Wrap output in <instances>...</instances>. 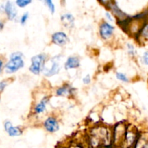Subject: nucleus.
Listing matches in <instances>:
<instances>
[{
  "instance_id": "f257e3e1",
  "label": "nucleus",
  "mask_w": 148,
  "mask_h": 148,
  "mask_svg": "<svg viewBox=\"0 0 148 148\" xmlns=\"http://www.w3.org/2000/svg\"><path fill=\"white\" fill-rule=\"evenodd\" d=\"M24 54L20 51H14L10 55V58L4 65V72L7 75L15 73L24 67Z\"/></svg>"
},
{
  "instance_id": "f03ea898",
  "label": "nucleus",
  "mask_w": 148,
  "mask_h": 148,
  "mask_svg": "<svg viewBox=\"0 0 148 148\" xmlns=\"http://www.w3.org/2000/svg\"><path fill=\"white\" fill-rule=\"evenodd\" d=\"M47 56L44 53H38L31 58V64L29 67V70L35 75H40L43 72L46 63Z\"/></svg>"
},
{
  "instance_id": "7ed1b4c3",
  "label": "nucleus",
  "mask_w": 148,
  "mask_h": 148,
  "mask_svg": "<svg viewBox=\"0 0 148 148\" xmlns=\"http://www.w3.org/2000/svg\"><path fill=\"white\" fill-rule=\"evenodd\" d=\"M60 59V56H56L46 62L44 69L43 71V73L45 76L50 77L59 73L61 70V65L59 62Z\"/></svg>"
},
{
  "instance_id": "20e7f679",
  "label": "nucleus",
  "mask_w": 148,
  "mask_h": 148,
  "mask_svg": "<svg viewBox=\"0 0 148 148\" xmlns=\"http://www.w3.org/2000/svg\"><path fill=\"white\" fill-rule=\"evenodd\" d=\"M115 27L111 23L103 21L100 24L99 26V35L101 38L103 40H109L114 36Z\"/></svg>"
},
{
  "instance_id": "39448f33",
  "label": "nucleus",
  "mask_w": 148,
  "mask_h": 148,
  "mask_svg": "<svg viewBox=\"0 0 148 148\" xmlns=\"http://www.w3.org/2000/svg\"><path fill=\"white\" fill-rule=\"evenodd\" d=\"M69 41L67 35L63 31L55 32L51 36V42L58 46H64Z\"/></svg>"
},
{
  "instance_id": "423d86ee",
  "label": "nucleus",
  "mask_w": 148,
  "mask_h": 148,
  "mask_svg": "<svg viewBox=\"0 0 148 148\" xmlns=\"http://www.w3.org/2000/svg\"><path fill=\"white\" fill-rule=\"evenodd\" d=\"M3 9V10L5 12L6 16H7V19L9 20H14L17 18V16L18 12H17V10L16 9L15 5L14 4V3L10 1H7V2L4 4V7H1Z\"/></svg>"
},
{
  "instance_id": "0eeeda50",
  "label": "nucleus",
  "mask_w": 148,
  "mask_h": 148,
  "mask_svg": "<svg viewBox=\"0 0 148 148\" xmlns=\"http://www.w3.org/2000/svg\"><path fill=\"white\" fill-rule=\"evenodd\" d=\"M45 130L50 133H54L59 130V124L54 116H49L43 122Z\"/></svg>"
},
{
  "instance_id": "6e6552de",
  "label": "nucleus",
  "mask_w": 148,
  "mask_h": 148,
  "mask_svg": "<svg viewBox=\"0 0 148 148\" xmlns=\"http://www.w3.org/2000/svg\"><path fill=\"white\" fill-rule=\"evenodd\" d=\"M4 127L5 131L10 137H17L21 135L23 132L20 127H14L11 121H6L4 124Z\"/></svg>"
},
{
  "instance_id": "1a4fd4ad",
  "label": "nucleus",
  "mask_w": 148,
  "mask_h": 148,
  "mask_svg": "<svg viewBox=\"0 0 148 148\" xmlns=\"http://www.w3.org/2000/svg\"><path fill=\"white\" fill-rule=\"evenodd\" d=\"M49 102V96H44L41 98L40 101L38 103L36 104L33 108V111L34 114L36 115L38 114H41L44 113L46 110V106H47L48 103Z\"/></svg>"
},
{
  "instance_id": "9d476101",
  "label": "nucleus",
  "mask_w": 148,
  "mask_h": 148,
  "mask_svg": "<svg viewBox=\"0 0 148 148\" xmlns=\"http://www.w3.org/2000/svg\"><path fill=\"white\" fill-rule=\"evenodd\" d=\"M79 66H80V59L79 57L75 56L68 57L64 64V68L66 70L77 69Z\"/></svg>"
},
{
  "instance_id": "9b49d317",
  "label": "nucleus",
  "mask_w": 148,
  "mask_h": 148,
  "mask_svg": "<svg viewBox=\"0 0 148 148\" xmlns=\"http://www.w3.org/2000/svg\"><path fill=\"white\" fill-rule=\"evenodd\" d=\"M62 25L67 29L73 28L75 26V17L70 13H65L61 16Z\"/></svg>"
},
{
  "instance_id": "f8f14e48",
  "label": "nucleus",
  "mask_w": 148,
  "mask_h": 148,
  "mask_svg": "<svg viewBox=\"0 0 148 148\" xmlns=\"http://www.w3.org/2000/svg\"><path fill=\"white\" fill-rule=\"evenodd\" d=\"M74 88L69 84H65L56 90V95L57 96H69L74 92Z\"/></svg>"
},
{
  "instance_id": "ddd939ff",
  "label": "nucleus",
  "mask_w": 148,
  "mask_h": 148,
  "mask_svg": "<svg viewBox=\"0 0 148 148\" xmlns=\"http://www.w3.org/2000/svg\"><path fill=\"white\" fill-rule=\"evenodd\" d=\"M139 33H140V36H139L140 40L145 42L148 41V23H146L145 24L143 25Z\"/></svg>"
},
{
  "instance_id": "4468645a",
  "label": "nucleus",
  "mask_w": 148,
  "mask_h": 148,
  "mask_svg": "<svg viewBox=\"0 0 148 148\" xmlns=\"http://www.w3.org/2000/svg\"><path fill=\"white\" fill-rule=\"evenodd\" d=\"M110 8L111 9L112 12H114V14H115L116 17H119L121 19H124L126 17L125 14L121 10H120V9L116 5V4H111V5L110 6Z\"/></svg>"
},
{
  "instance_id": "2eb2a0df",
  "label": "nucleus",
  "mask_w": 148,
  "mask_h": 148,
  "mask_svg": "<svg viewBox=\"0 0 148 148\" xmlns=\"http://www.w3.org/2000/svg\"><path fill=\"white\" fill-rule=\"evenodd\" d=\"M32 1L33 0H16L15 4L17 7H20V8H24L31 4Z\"/></svg>"
},
{
  "instance_id": "dca6fc26",
  "label": "nucleus",
  "mask_w": 148,
  "mask_h": 148,
  "mask_svg": "<svg viewBox=\"0 0 148 148\" xmlns=\"http://www.w3.org/2000/svg\"><path fill=\"white\" fill-rule=\"evenodd\" d=\"M116 77L117 79L119 81H121V82H125V83L130 82V79L128 78V77H127L124 73H122V72H116Z\"/></svg>"
},
{
  "instance_id": "f3484780",
  "label": "nucleus",
  "mask_w": 148,
  "mask_h": 148,
  "mask_svg": "<svg viewBox=\"0 0 148 148\" xmlns=\"http://www.w3.org/2000/svg\"><path fill=\"white\" fill-rule=\"evenodd\" d=\"M127 53L130 55L131 57H134L136 55V49L134 48V45L132 44V43H128L127 44Z\"/></svg>"
},
{
  "instance_id": "a211bd4d",
  "label": "nucleus",
  "mask_w": 148,
  "mask_h": 148,
  "mask_svg": "<svg viewBox=\"0 0 148 148\" xmlns=\"http://www.w3.org/2000/svg\"><path fill=\"white\" fill-rule=\"evenodd\" d=\"M44 1L45 4L48 7L49 11L51 14H53L55 12V5L53 2V0H43Z\"/></svg>"
},
{
  "instance_id": "6ab92c4d",
  "label": "nucleus",
  "mask_w": 148,
  "mask_h": 148,
  "mask_svg": "<svg viewBox=\"0 0 148 148\" xmlns=\"http://www.w3.org/2000/svg\"><path fill=\"white\" fill-rule=\"evenodd\" d=\"M29 18V13L28 12H25L23 15L21 16L20 19V23L22 25H25L27 23V20Z\"/></svg>"
},
{
  "instance_id": "aec40b11",
  "label": "nucleus",
  "mask_w": 148,
  "mask_h": 148,
  "mask_svg": "<svg viewBox=\"0 0 148 148\" xmlns=\"http://www.w3.org/2000/svg\"><path fill=\"white\" fill-rule=\"evenodd\" d=\"M142 60L145 65L148 66V51H146L143 53V56H142Z\"/></svg>"
},
{
  "instance_id": "412c9836",
  "label": "nucleus",
  "mask_w": 148,
  "mask_h": 148,
  "mask_svg": "<svg viewBox=\"0 0 148 148\" xmlns=\"http://www.w3.org/2000/svg\"><path fill=\"white\" fill-rule=\"evenodd\" d=\"M82 82H83L84 85H89L91 82V77L90 75H87L82 78Z\"/></svg>"
},
{
  "instance_id": "4be33fe9",
  "label": "nucleus",
  "mask_w": 148,
  "mask_h": 148,
  "mask_svg": "<svg viewBox=\"0 0 148 148\" xmlns=\"http://www.w3.org/2000/svg\"><path fill=\"white\" fill-rule=\"evenodd\" d=\"M8 85V81L7 80H2L0 82V90L1 92H3L4 90L5 89L6 87Z\"/></svg>"
},
{
  "instance_id": "5701e85b",
  "label": "nucleus",
  "mask_w": 148,
  "mask_h": 148,
  "mask_svg": "<svg viewBox=\"0 0 148 148\" xmlns=\"http://www.w3.org/2000/svg\"><path fill=\"white\" fill-rule=\"evenodd\" d=\"M105 15H106V19L108 20V21H109L110 23H114V18L113 17L112 14H111L109 12H106L105 14Z\"/></svg>"
},
{
  "instance_id": "b1692460",
  "label": "nucleus",
  "mask_w": 148,
  "mask_h": 148,
  "mask_svg": "<svg viewBox=\"0 0 148 148\" xmlns=\"http://www.w3.org/2000/svg\"><path fill=\"white\" fill-rule=\"evenodd\" d=\"M100 2L103 4V5H105V6H110L111 5V0H99Z\"/></svg>"
},
{
  "instance_id": "393cba45",
  "label": "nucleus",
  "mask_w": 148,
  "mask_h": 148,
  "mask_svg": "<svg viewBox=\"0 0 148 148\" xmlns=\"http://www.w3.org/2000/svg\"><path fill=\"white\" fill-rule=\"evenodd\" d=\"M0 64H1V66H0V73H2L3 72V69H4V65H3V61L2 59H1V61H0Z\"/></svg>"
},
{
  "instance_id": "a878e982",
  "label": "nucleus",
  "mask_w": 148,
  "mask_h": 148,
  "mask_svg": "<svg viewBox=\"0 0 148 148\" xmlns=\"http://www.w3.org/2000/svg\"><path fill=\"white\" fill-rule=\"evenodd\" d=\"M0 27H1V30H2L3 28H4V23H3L2 21L0 22Z\"/></svg>"
},
{
  "instance_id": "bb28decb",
  "label": "nucleus",
  "mask_w": 148,
  "mask_h": 148,
  "mask_svg": "<svg viewBox=\"0 0 148 148\" xmlns=\"http://www.w3.org/2000/svg\"><path fill=\"white\" fill-rule=\"evenodd\" d=\"M143 148H148V144H146L145 145L144 147H143Z\"/></svg>"
}]
</instances>
